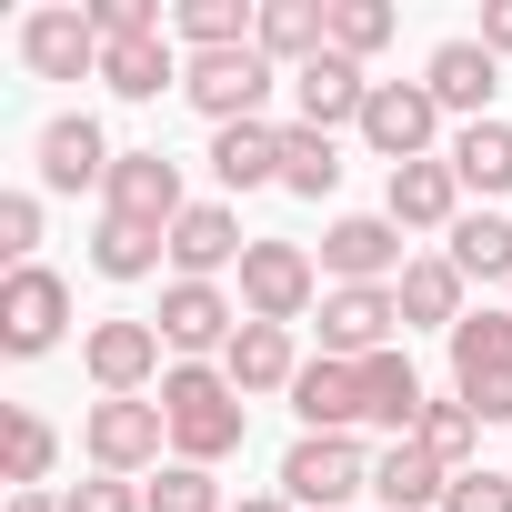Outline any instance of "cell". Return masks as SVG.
Listing matches in <instances>:
<instances>
[{
    "label": "cell",
    "mask_w": 512,
    "mask_h": 512,
    "mask_svg": "<svg viewBox=\"0 0 512 512\" xmlns=\"http://www.w3.org/2000/svg\"><path fill=\"white\" fill-rule=\"evenodd\" d=\"M161 412H171V452L181 462H231L241 452V422H251V402L221 382V362H171L161 372Z\"/></svg>",
    "instance_id": "6da1fadb"
},
{
    "label": "cell",
    "mask_w": 512,
    "mask_h": 512,
    "mask_svg": "<svg viewBox=\"0 0 512 512\" xmlns=\"http://www.w3.org/2000/svg\"><path fill=\"white\" fill-rule=\"evenodd\" d=\"M282 492L302 512H352V492H372V452L352 432H302L282 452Z\"/></svg>",
    "instance_id": "7a4b0ae2"
},
{
    "label": "cell",
    "mask_w": 512,
    "mask_h": 512,
    "mask_svg": "<svg viewBox=\"0 0 512 512\" xmlns=\"http://www.w3.org/2000/svg\"><path fill=\"white\" fill-rule=\"evenodd\" d=\"M272 81H282V71H272L262 51H251V41H241V51H201V61L181 71V91H191V111H201L211 131H231V121H262Z\"/></svg>",
    "instance_id": "3957f363"
},
{
    "label": "cell",
    "mask_w": 512,
    "mask_h": 512,
    "mask_svg": "<svg viewBox=\"0 0 512 512\" xmlns=\"http://www.w3.org/2000/svg\"><path fill=\"white\" fill-rule=\"evenodd\" d=\"M312 292H322V272H312V251L302 241H251L241 251V322H302L312 312Z\"/></svg>",
    "instance_id": "277c9868"
},
{
    "label": "cell",
    "mask_w": 512,
    "mask_h": 512,
    "mask_svg": "<svg viewBox=\"0 0 512 512\" xmlns=\"http://www.w3.org/2000/svg\"><path fill=\"white\" fill-rule=\"evenodd\" d=\"M432 131H442V101L422 91V81H372V101H362V141L402 171V161H432Z\"/></svg>",
    "instance_id": "5b68a950"
},
{
    "label": "cell",
    "mask_w": 512,
    "mask_h": 512,
    "mask_svg": "<svg viewBox=\"0 0 512 512\" xmlns=\"http://www.w3.org/2000/svg\"><path fill=\"white\" fill-rule=\"evenodd\" d=\"M322 272L332 292H382V272H402V221L392 211H352L322 231Z\"/></svg>",
    "instance_id": "8992f818"
},
{
    "label": "cell",
    "mask_w": 512,
    "mask_h": 512,
    "mask_svg": "<svg viewBox=\"0 0 512 512\" xmlns=\"http://www.w3.org/2000/svg\"><path fill=\"white\" fill-rule=\"evenodd\" d=\"M61 322H71V282L51 272V262H31V272H11L0 282V352H51L61 342Z\"/></svg>",
    "instance_id": "52a82bcc"
},
{
    "label": "cell",
    "mask_w": 512,
    "mask_h": 512,
    "mask_svg": "<svg viewBox=\"0 0 512 512\" xmlns=\"http://www.w3.org/2000/svg\"><path fill=\"white\" fill-rule=\"evenodd\" d=\"M191 201H181V161L171 151H121L111 161V221H141V231H171Z\"/></svg>",
    "instance_id": "ba28073f"
},
{
    "label": "cell",
    "mask_w": 512,
    "mask_h": 512,
    "mask_svg": "<svg viewBox=\"0 0 512 512\" xmlns=\"http://www.w3.org/2000/svg\"><path fill=\"white\" fill-rule=\"evenodd\" d=\"M21 61H31L41 81H101V31H91V11H31V21H21Z\"/></svg>",
    "instance_id": "9c48e42d"
},
{
    "label": "cell",
    "mask_w": 512,
    "mask_h": 512,
    "mask_svg": "<svg viewBox=\"0 0 512 512\" xmlns=\"http://www.w3.org/2000/svg\"><path fill=\"white\" fill-rule=\"evenodd\" d=\"M392 322H402L392 282H382V292H322V362H372V352H392Z\"/></svg>",
    "instance_id": "30bf717a"
},
{
    "label": "cell",
    "mask_w": 512,
    "mask_h": 512,
    "mask_svg": "<svg viewBox=\"0 0 512 512\" xmlns=\"http://www.w3.org/2000/svg\"><path fill=\"white\" fill-rule=\"evenodd\" d=\"M161 442H171V412H161V402H101V412H91V462L121 472V482L151 472Z\"/></svg>",
    "instance_id": "8fae6325"
},
{
    "label": "cell",
    "mask_w": 512,
    "mask_h": 512,
    "mask_svg": "<svg viewBox=\"0 0 512 512\" xmlns=\"http://www.w3.org/2000/svg\"><path fill=\"white\" fill-rule=\"evenodd\" d=\"M111 161H121V151L101 141L91 111H61V121L41 131V191H91V181L111 191Z\"/></svg>",
    "instance_id": "7c38bea8"
},
{
    "label": "cell",
    "mask_w": 512,
    "mask_h": 512,
    "mask_svg": "<svg viewBox=\"0 0 512 512\" xmlns=\"http://www.w3.org/2000/svg\"><path fill=\"white\" fill-rule=\"evenodd\" d=\"M91 382L141 402V382H161V322H91Z\"/></svg>",
    "instance_id": "4fadbf2b"
},
{
    "label": "cell",
    "mask_w": 512,
    "mask_h": 512,
    "mask_svg": "<svg viewBox=\"0 0 512 512\" xmlns=\"http://www.w3.org/2000/svg\"><path fill=\"white\" fill-rule=\"evenodd\" d=\"M251 51L272 71H302L332 51V0H262V21H251Z\"/></svg>",
    "instance_id": "5bb4252c"
},
{
    "label": "cell",
    "mask_w": 512,
    "mask_h": 512,
    "mask_svg": "<svg viewBox=\"0 0 512 512\" xmlns=\"http://www.w3.org/2000/svg\"><path fill=\"white\" fill-rule=\"evenodd\" d=\"M292 101H302V131H362V101H372V81H362V61H342V51H322V61H302L292 71Z\"/></svg>",
    "instance_id": "9a60e30c"
},
{
    "label": "cell",
    "mask_w": 512,
    "mask_h": 512,
    "mask_svg": "<svg viewBox=\"0 0 512 512\" xmlns=\"http://www.w3.org/2000/svg\"><path fill=\"white\" fill-rule=\"evenodd\" d=\"M231 332H241V312H231L221 282H171L161 292V342L171 352H231Z\"/></svg>",
    "instance_id": "2e32d148"
},
{
    "label": "cell",
    "mask_w": 512,
    "mask_h": 512,
    "mask_svg": "<svg viewBox=\"0 0 512 512\" xmlns=\"http://www.w3.org/2000/svg\"><path fill=\"white\" fill-rule=\"evenodd\" d=\"M241 251H251V231L231 221V201H191V211L171 221V272H181V282H211L221 262H241Z\"/></svg>",
    "instance_id": "e0dca14e"
},
{
    "label": "cell",
    "mask_w": 512,
    "mask_h": 512,
    "mask_svg": "<svg viewBox=\"0 0 512 512\" xmlns=\"http://www.w3.org/2000/svg\"><path fill=\"white\" fill-rule=\"evenodd\" d=\"M422 91H432L442 111H462V121H492V91H502V61H492L482 41H442V51H432V71H422Z\"/></svg>",
    "instance_id": "ac0fdd59"
},
{
    "label": "cell",
    "mask_w": 512,
    "mask_h": 512,
    "mask_svg": "<svg viewBox=\"0 0 512 512\" xmlns=\"http://www.w3.org/2000/svg\"><path fill=\"white\" fill-rule=\"evenodd\" d=\"M221 382H231V392H292V382H302L292 332H282V322H241L231 352H221Z\"/></svg>",
    "instance_id": "d6986e66"
},
{
    "label": "cell",
    "mask_w": 512,
    "mask_h": 512,
    "mask_svg": "<svg viewBox=\"0 0 512 512\" xmlns=\"http://www.w3.org/2000/svg\"><path fill=\"white\" fill-rule=\"evenodd\" d=\"M382 211H392L402 231H452V221H462V181H452V161H402L392 191H382Z\"/></svg>",
    "instance_id": "ffe728a7"
},
{
    "label": "cell",
    "mask_w": 512,
    "mask_h": 512,
    "mask_svg": "<svg viewBox=\"0 0 512 512\" xmlns=\"http://www.w3.org/2000/svg\"><path fill=\"white\" fill-rule=\"evenodd\" d=\"M362 422H382L392 442H412V432H422V372H412V352H402V342L362 362Z\"/></svg>",
    "instance_id": "44dd1931"
},
{
    "label": "cell",
    "mask_w": 512,
    "mask_h": 512,
    "mask_svg": "<svg viewBox=\"0 0 512 512\" xmlns=\"http://www.w3.org/2000/svg\"><path fill=\"white\" fill-rule=\"evenodd\" d=\"M392 302H402V322H422V332H462V272H452V251H422V262H402V282H392Z\"/></svg>",
    "instance_id": "7402d4cb"
},
{
    "label": "cell",
    "mask_w": 512,
    "mask_h": 512,
    "mask_svg": "<svg viewBox=\"0 0 512 512\" xmlns=\"http://www.w3.org/2000/svg\"><path fill=\"white\" fill-rule=\"evenodd\" d=\"M181 51H171V31H151V41H101V81L121 91V101H161V91H181Z\"/></svg>",
    "instance_id": "603a6c76"
},
{
    "label": "cell",
    "mask_w": 512,
    "mask_h": 512,
    "mask_svg": "<svg viewBox=\"0 0 512 512\" xmlns=\"http://www.w3.org/2000/svg\"><path fill=\"white\" fill-rule=\"evenodd\" d=\"M292 412H302V432H352L362 422V362H302Z\"/></svg>",
    "instance_id": "cb8c5ba5"
},
{
    "label": "cell",
    "mask_w": 512,
    "mask_h": 512,
    "mask_svg": "<svg viewBox=\"0 0 512 512\" xmlns=\"http://www.w3.org/2000/svg\"><path fill=\"white\" fill-rule=\"evenodd\" d=\"M211 171H221V191H262V181H282V131H272V121H231V131H211Z\"/></svg>",
    "instance_id": "d4e9b609"
},
{
    "label": "cell",
    "mask_w": 512,
    "mask_h": 512,
    "mask_svg": "<svg viewBox=\"0 0 512 512\" xmlns=\"http://www.w3.org/2000/svg\"><path fill=\"white\" fill-rule=\"evenodd\" d=\"M372 492L392 502V512H442V492H452V472L422 452V442H392L382 462H372Z\"/></svg>",
    "instance_id": "484cf974"
},
{
    "label": "cell",
    "mask_w": 512,
    "mask_h": 512,
    "mask_svg": "<svg viewBox=\"0 0 512 512\" xmlns=\"http://www.w3.org/2000/svg\"><path fill=\"white\" fill-rule=\"evenodd\" d=\"M442 161H452V181H462V191H482V201H492V191H512V121H462Z\"/></svg>",
    "instance_id": "4316f807"
},
{
    "label": "cell",
    "mask_w": 512,
    "mask_h": 512,
    "mask_svg": "<svg viewBox=\"0 0 512 512\" xmlns=\"http://www.w3.org/2000/svg\"><path fill=\"white\" fill-rule=\"evenodd\" d=\"M171 262V231H141V221H111L101 211V231H91V272L101 282H151Z\"/></svg>",
    "instance_id": "83f0119b"
},
{
    "label": "cell",
    "mask_w": 512,
    "mask_h": 512,
    "mask_svg": "<svg viewBox=\"0 0 512 512\" xmlns=\"http://www.w3.org/2000/svg\"><path fill=\"white\" fill-rule=\"evenodd\" d=\"M452 272L462 282H512V221L502 211H462L452 221Z\"/></svg>",
    "instance_id": "f1b7e54d"
},
{
    "label": "cell",
    "mask_w": 512,
    "mask_h": 512,
    "mask_svg": "<svg viewBox=\"0 0 512 512\" xmlns=\"http://www.w3.org/2000/svg\"><path fill=\"white\" fill-rule=\"evenodd\" d=\"M282 191L292 201H332L342 191V151H332V131H282Z\"/></svg>",
    "instance_id": "f546056e"
},
{
    "label": "cell",
    "mask_w": 512,
    "mask_h": 512,
    "mask_svg": "<svg viewBox=\"0 0 512 512\" xmlns=\"http://www.w3.org/2000/svg\"><path fill=\"white\" fill-rule=\"evenodd\" d=\"M251 21H262V11H241V0H181V11H171V41H191V61H201V51H241Z\"/></svg>",
    "instance_id": "4dcf8cb0"
},
{
    "label": "cell",
    "mask_w": 512,
    "mask_h": 512,
    "mask_svg": "<svg viewBox=\"0 0 512 512\" xmlns=\"http://www.w3.org/2000/svg\"><path fill=\"white\" fill-rule=\"evenodd\" d=\"M412 442H422V452H432L442 472H472V442H482V412H472L462 392H452V402H422V432H412Z\"/></svg>",
    "instance_id": "1f68e13d"
},
{
    "label": "cell",
    "mask_w": 512,
    "mask_h": 512,
    "mask_svg": "<svg viewBox=\"0 0 512 512\" xmlns=\"http://www.w3.org/2000/svg\"><path fill=\"white\" fill-rule=\"evenodd\" d=\"M482 372H512V312H462V332H452V382H482Z\"/></svg>",
    "instance_id": "d6a6232c"
},
{
    "label": "cell",
    "mask_w": 512,
    "mask_h": 512,
    "mask_svg": "<svg viewBox=\"0 0 512 512\" xmlns=\"http://www.w3.org/2000/svg\"><path fill=\"white\" fill-rule=\"evenodd\" d=\"M0 452H11V492H41V482H51V462H61V432H51L41 412H11Z\"/></svg>",
    "instance_id": "836d02e7"
},
{
    "label": "cell",
    "mask_w": 512,
    "mask_h": 512,
    "mask_svg": "<svg viewBox=\"0 0 512 512\" xmlns=\"http://www.w3.org/2000/svg\"><path fill=\"white\" fill-rule=\"evenodd\" d=\"M141 502L151 512H221V482L201 462H161V482H141Z\"/></svg>",
    "instance_id": "e575fe53"
},
{
    "label": "cell",
    "mask_w": 512,
    "mask_h": 512,
    "mask_svg": "<svg viewBox=\"0 0 512 512\" xmlns=\"http://www.w3.org/2000/svg\"><path fill=\"white\" fill-rule=\"evenodd\" d=\"M392 41V11H382V0H332V51L342 61H372Z\"/></svg>",
    "instance_id": "d590c367"
},
{
    "label": "cell",
    "mask_w": 512,
    "mask_h": 512,
    "mask_svg": "<svg viewBox=\"0 0 512 512\" xmlns=\"http://www.w3.org/2000/svg\"><path fill=\"white\" fill-rule=\"evenodd\" d=\"M0 251H11V272H31V251H41V191H0Z\"/></svg>",
    "instance_id": "8d00e7d4"
},
{
    "label": "cell",
    "mask_w": 512,
    "mask_h": 512,
    "mask_svg": "<svg viewBox=\"0 0 512 512\" xmlns=\"http://www.w3.org/2000/svg\"><path fill=\"white\" fill-rule=\"evenodd\" d=\"M442 512H512V472H452Z\"/></svg>",
    "instance_id": "74e56055"
},
{
    "label": "cell",
    "mask_w": 512,
    "mask_h": 512,
    "mask_svg": "<svg viewBox=\"0 0 512 512\" xmlns=\"http://www.w3.org/2000/svg\"><path fill=\"white\" fill-rule=\"evenodd\" d=\"M61 512H151V502H141V482H121V472H101V482H81V492H61Z\"/></svg>",
    "instance_id": "f35d334b"
},
{
    "label": "cell",
    "mask_w": 512,
    "mask_h": 512,
    "mask_svg": "<svg viewBox=\"0 0 512 512\" xmlns=\"http://www.w3.org/2000/svg\"><path fill=\"white\" fill-rule=\"evenodd\" d=\"M462 402H472L482 422H512V372H482V382H462Z\"/></svg>",
    "instance_id": "ab89813d"
},
{
    "label": "cell",
    "mask_w": 512,
    "mask_h": 512,
    "mask_svg": "<svg viewBox=\"0 0 512 512\" xmlns=\"http://www.w3.org/2000/svg\"><path fill=\"white\" fill-rule=\"evenodd\" d=\"M482 51H492V61L512 51V0H492V11H482Z\"/></svg>",
    "instance_id": "60d3db41"
},
{
    "label": "cell",
    "mask_w": 512,
    "mask_h": 512,
    "mask_svg": "<svg viewBox=\"0 0 512 512\" xmlns=\"http://www.w3.org/2000/svg\"><path fill=\"white\" fill-rule=\"evenodd\" d=\"M241 512H302V502H292V492H251Z\"/></svg>",
    "instance_id": "b9f144b4"
},
{
    "label": "cell",
    "mask_w": 512,
    "mask_h": 512,
    "mask_svg": "<svg viewBox=\"0 0 512 512\" xmlns=\"http://www.w3.org/2000/svg\"><path fill=\"white\" fill-rule=\"evenodd\" d=\"M11 512H61V502L51 492H11Z\"/></svg>",
    "instance_id": "7bdbcfd3"
}]
</instances>
